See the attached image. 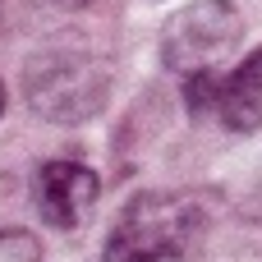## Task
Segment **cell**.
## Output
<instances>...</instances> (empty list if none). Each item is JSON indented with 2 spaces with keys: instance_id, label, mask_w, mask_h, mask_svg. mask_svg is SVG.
I'll use <instances>...</instances> for the list:
<instances>
[{
  "instance_id": "cell-6",
  "label": "cell",
  "mask_w": 262,
  "mask_h": 262,
  "mask_svg": "<svg viewBox=\"0 0 262 262\" xmlns=\"http://www.w3.org/2000/svg\"><path fill=\"white\" fill-rule=\"evenodd\" d=\"M221 92H226V78H216V69H203V74L184 78V101H189V111L198 120L203 115H221Z\"/></svg>"
},
{
  "instance_id": "cell-8",
  "label": "cell",
  "mask_w": 262,
  "mask_h": 262,
  "mask_svg": "<svg viewBox=\"0 0 262 262\" xmlns=\"http://www.w3.org/2000/svg\"><path fill=\"white\" fill-rule=\"evenodd\" d=\"M51 5H55V9H69V14H74V9H88L92 0H51Z\"/></svg>"
},
{
  "instance_id": "cell-5",
  "label": "cell",
  "mask_w": 262,
  "mask_h": 262,
  "mask_svg": "<svg viewBox=\"0 0 262 262\" xmlns=\"http://www.w3.org/2000/svg\"><path fill=\"white\" fill-rule=\"evenodd\" d=\"M221 124L235 129V134L262 129V46L226 78V92H221Z\"/></svg>"
},
{
  "instance_id": "cell-4",
  "label": "cell",
  "mask_w": 262,
  "mask_h": 262,
  "mask_svg": "<svg viewBox=\"0 0 262 262\" xmlns=\"http://www.w3.org/2000/svg\"><path fill=\"white\" fill-rule=\"evenodd\" d=\"M97 198H101V180L83 161H46L32 175V203L41 221L55 230H83Z\"/></svg>"
},
{
  "instance_id": "cell-1",
  "label": "cell",
  "mask_w": 262,
  "mask_h": 262,
  "mask_svg": "<svg viewBox=\"0 0 262 262\" xmlns=\"http://www.w3.org/2000/svg\"><path fill=\"white\" fill-rule=\"evenodd\" d=\"M212 216L193 193H138L111 239L101 262H207Z\"/></svg>"
},
{
  "instance_id": "cell-7",
  "label": "cell",
  "mask_w": 262,
  "mask_h": 262,
  "mask_svg": "<svg viewBox=\"0 0 262 262\" xmlns=\"http://www.w3.org/2000/svg\"><path fill=\"white\" fill-rule=\"evenodd\" d=\"M0 262H41V244L28 230H0Z\"/></svg>"
},
{
  "instance_id": "cell-9",
  "label": "cell",
  "mask_w": 262,
  "mask_h": 262,
  "mask_svg": "<svg viewBox=\"0 0 262 262\" xmlns=\"http://www.w3.org/2000/svg\"><path fill=\"white\" fill-rule=\"evenodd\" d=\"M0 115H5V83H0Z\"/></svg>"
},
{
  "instance_id": "cell-2",
  "label": "cell",
  "mask_w": 262,
  "mask_h": 262,
  "mask_svg": "<svg viewBox=\"0 0 262 262\" xmlns=\"http://www.w3.org/2000/svg\"><path fill=\"white\" fill-rule=\"evenodd\" d=\"M28 106L51 124H83L111 97V64L88 41H51L23 64Z\"/></svg>"
},
{
  "instance_id": "cell-3",
  "label": "cell",
  "mask_w": 262,
  "mask_h": 262,
  "mask_svg": "<svg viewBox=\"0 0 262 262\" xmlns=\"http://www.w3.org/2000/svg\"><path fill=\"white\" fill-rule=\"evenodd\" d=\"M244 41V18L230 0H193L161 28V60L170 74L189 78L216 69Z\"/></svg>"
}]
</instances>
